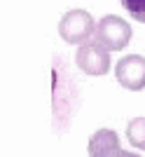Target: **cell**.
I'll return each instance as SVG.
<instances>
[{"instance_id": "6", "label": "cell", "mask_w": 145, "mask_h": 157, "mask_svg": "<svg viewBox=\"0 0 145 157\" xmlns=\"http://www.w3.org/2000/svg\"><path fill=\"white\" fill-rule=\"evenodd\" d=\"M126 136H129V143L145 150V117H133L129 124H126Z\"/></svg>"}, {"instance_id": "1", "label": "cell", "mask_w": 145, "mask_h": 157, "mask_svg": "<svg viewBox=\"0 0 145 157\" xmlns=\"http://www.w3.org/2000/svg\"><path fill=\"white\" fill-rule=\"evenodd\" d=\"M94 40L103 45L108 52H119L129 45L131 40V26L126 24L122 17H115V14H108L96 24V35Z\"/></svg>"}, {"instance_id": "2", "label": "cell", "mask_w": 145, "mask_h": 157, "mask_svg": "<svg viewBox=\"0 0 145 157\" xmlns=\"http://www.w3.org/2000/svg\"><path fill=\"white\" fill-rule=\"evenodd\" d=\"M59 33L70 45H84V42H91V35H96V21L84 10H70L61 19Z\"/></svg>"}, {"instance_id": "3", "label": "cell", "mask_w": 145, "mask_h": 157, "mask_svg": "<svg viewBox=\"0 0 145 157\" xmlns=\"http://www.w3.org/2000/svg\"><path fill=\"white\" fill-rule=\"evenodd\" d=\"M75 61H77L80 71H84L87 75H106L110 71V54L96 40L80 45L77 54H75Z\"/></svg>"}, {"instance_id": "4", "label": "cell", "mask_w": 145, "mask_h": 157, "mask_svg": "<svg viewBox=\"0 0 145 157\" xmlns=\"http://www.w3.org/2000/svg\"><path fill=\"white\" fill-rule=\"evenodd\" d=\"M115 78L124 89H131V92L145 89V59L138 56V54L124 56L122 61H117Z\"/></svg>"}, {"instance_id": "5", "label": "cell", "mask_w": 145, "mask_h": 157, "mask_svg": "<svg viewBox=\"0 0 145 157\" xmlns=\"http://www.w3.org/2000/svg\"><path fill=\"white\" fill-rule=\"evenodd\" d=\"M89 155L91 157H140L133 152L122 150L119 136L112 129H99L89 141Z\"/></svg>"}, {"instance_id": "7", "label": "cell", "mask_w": 145, "mask_h": 157, "mask_svg": "<svg viewBox=\"0 0 145 157\" xmlns=\"http://www.w3.org/2000/svg\"><path fill=\"white\" fill-rule=\"evenodd\" d=\"M119 2L136 21L145 24V0H119Z\"/></svg>"}]
</instances>
